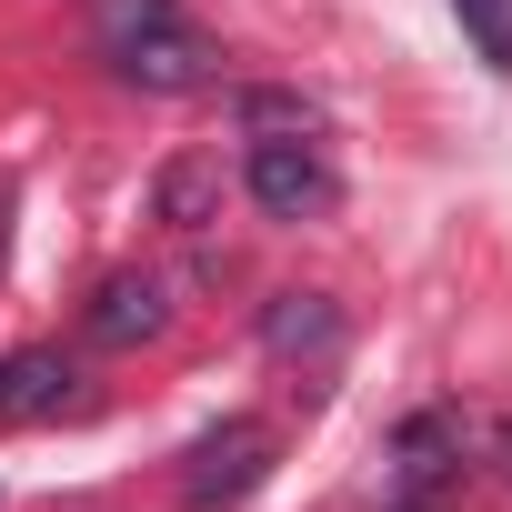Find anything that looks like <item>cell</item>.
I'll return each mask as SVG.
<instances>
[{"label": "cell", "instance_id": "ba28073f", "mask_svg": "<svg viewBox=\"0 0 512 512\" xmlns=\"http://www.w3.org/2000/svg\"><path fill=\"white\" fill-rule=\"evenodd\" d=\"M161 211H171V221H201V211H211V161H171V171H161Z\"/></svg>", "mask_w": 512, "mask_h": 512}, {"label": "cell", "instance_id": "7a4b0ae2", "mask_svg": "<svg viewBox=\"0 0 512 512\" xmlns=\"http://www.w3.org/2000/svg\"><path fill=\"white\" fill-rule=\"evenodd\" d=\"M241 181H251V201H262L272 221H332V211H342V171H332V161H322L302 131H282V141H251Z\"/></svg>", "mask_w": 512, "mask_h": 512}, {"label": "cell", "instance_id": "277c9868", "mask_svg": "<svg viewBox=\"0 0 512 512\" xmlns=\"http://www.w3.org/2000/svg\"><path fill=\"white\" fill-rule=\"evenodd\" d=\"M262 342H272V362H342V312L322 292H282L262 312Z\"/></svg>", "mask_w": 512, "mask_h": 512}, {"label": "cell", "instance_id": "9c48e42d", "mask_svg": "<svg viewBox=\"0 0 512 512\" xmlns=\"http://www.w3.org/2000/svg\"><path fill=\"white\" fill-rule=\"evenodd\" d=\"M402 512H432V502H402Z\"/></svg>", "mask_w": 512, "mask_h": 512}, {"label": "cell", "instance_id": "5b68a950", "mask_svg": "<svg viewBox=\"0 0 512 512\" xmlns=\"http://www.w3.org/2000/svg\"><path fill=\"white\" fill-rule=\"evenodd\" d=\"M161 322H171V302H161V282H151V272H121V282H101V302H91V342H111V352L151 342Z\"/></svg>", "mask_w": 512, "mask_h": 512}, {"label": "cell", "instance_id": "3957f363", "mask_svg": "<svg viewBox=\"0 0 512 512\" xmlns=\"http://www.w3.org/2000/svg\"><path fill=\"white\" fill-rule=\"evenodd\" d=\"M262 472H272V432H262V422H221V432L191 442L181 502H191V512H231V502L262 492Z\"/></svg>", "mask_w": 512, "mask_h": 512}, {"label": "cell", "instance_id": "6da1fadb", "mask_svg": "<svg viewBox=\"0 0 512 512\" xmlns=\"http://www.w3.org/2000/svg\"><path fill=\"white\" fill-rule=\"evenodd\" d=\"M91 41L131 91H201L221 81V51L181 21V0H91Z\"/></svg>", "mask_w": 512, "mask_h": 512}, {"label": "cell", "instance_id": "52a82bcc", "mask_svg": "<svg viewBox=\"0 0 512 512\" xmlns=\"http://www.w3.org/2000/svg\"><path fill=\"white\" fill-rule=\"evenodd\" d=\"M452 11H462V31H472L482 71H512V0H452Z\"/></svg>", "mask_w": 512, "mask_h": 512}, {"label": "cell", "instance_id": "8992f818", "mask_svg": "<svg viewBox=\"0 0 512 512\" xmlns=\"http://www.w3.org/2000/svg\"><path fill=\"white\" fill-rule=\"evenodd\" d=\"M71 402V362L61 352H11L0 362V422H51Z\"/></svg>", "mask_w": 512, "mask_h": 512}]
</instances>
